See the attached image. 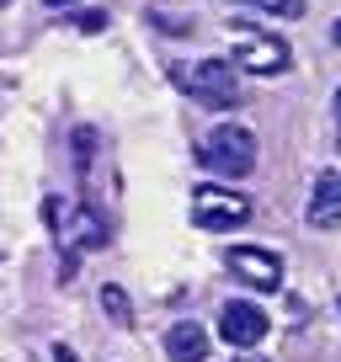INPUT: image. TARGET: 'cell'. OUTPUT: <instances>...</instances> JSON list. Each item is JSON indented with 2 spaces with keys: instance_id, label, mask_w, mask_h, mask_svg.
I'll return each mask as SVG.
<instances>
[{
  "instance_id": "6da1fadb",
  "label": "cell",
  "mask_w": 341,
  "mask_h": 362,
  "mask_svg": "<svg viewBox=\"0 0 341 362\" xmlns=\"http://www.w3.org/2000/svg\"><path fill=\"white\" fill-rule=\"evenodd\" d=\"M43 218H48V235L59 240V277H75L80 256L96 245H107V224L91 214V208H69L64 197H48L43 203Z\"/></svg>"
},
{
  "instance_id": "7a4b0ae2",
  "label": "cell",
  "mask_w": 341,
  "mask_h": 362,
  "mask_svg": "<svg viewBox=\"0 0 341 362\" xmlns=\"http://www.w3.org/2000/svg\"><path fill=\"white\" fill-rule=\"evenodd\" d=\"M197 160H203L214 176L240 181V176L256 170V134L240 128V123H224V128H214L208 139H197Z\"/></svg>"
},
{
  "instance_id": "3957f363",
  "label": "cell",
  "mask_w": 341,
  "mask_h": 362,
  "mask_svg": "<svg viewBox=\"0 0 341 362\" xmlns=\"http://www.w3.org/2000/svg\"><path fill=\"white\" fill-rule=\"evenodd\" d=\"M182 80H187V96H192L197 107H214V112H229V107L245 102L229 59H203V64H192Z\"/></svg>"
},
{
  "instance_id": "277c9868",
  "label": "cell",
  "mask_w": 341,
  "mask_h": 362,
  "mask_svg": "<svg viewBox=\"0 0 341 362\" xmlns=\"http://www.w3.org/2000/svg\"><path fill=\"white\" fill-rule=\"evenodd\" d=\"M250 218V197L245 192H229V187H197L192 192V224L197 229H240Z\"/></svg>"
},
{
  "instance_id": "5b68a950",
  "label": "cell",
  "mask_w": 341,
  "mask_h": 362,
  "mask_svg": "<svg viewBox=\"0 0 341 362\" xmlns=\"http://www.w3.org/2000/svg\"><path fill=\"white\" fill-rule=\"evenodd\" d=\"M229 277H240L245 288H256V293H272V288H283V256L277 250H262V245H235L224 256Z\"/></svg>"
},
{
  "instance_id": "8992f818",
  "label": "cell",
  "mask_w": 341,
  "mask_h": 362,
  "mask_svg": "<svg viewBox=\"0 0 341 362\" xmlns=\"http://www.w3.org/2000/svg\"><path fill=\"white\" fill-rule=\"evenodd\" d=\"M235 64L250 69V75H283L294 59H288L283 37H267V33H250V27H235Z\"/></svg>"
},
{
  "instance_id": "52a82bcc",
  "label": "cell",
  "mask_w": 341,
  "mask_h": 362,
  "mask_svg": "<svg viewBox=\"0 0 341 362\" xmlns=\"http://www.w3.org/2000/svg\"><path fill=\"white\" fill-rule=\"evenodd\" d=\"M219 336H224L229 346H240V351L262 346V341H267V309L245 304V298L224 304V309H219Z\"/></svg>"
},
{
  "instance_id": "ba28073f",
  "label": "cell",
  "mask_w": 341,
  "mask_h": 362,
  "mask_svg": "<svg viewBox=\"0 0 341 362\" xmlns=\"http://www.w3.org/2000/svg\"><path fill=\"white\" fill-rule=\"evenodd\" d=\"M309 224L315 229H336L341 224V170H320L315 192H309Z\"/></svg>"
},
{
  "instance_id": "9c48e42d",
  "label": "cell",
  "mask_w": 341,
  "mask_h": 362,
  "mask_svg": "<svg viewBox=\"0 0 341 362\" xmlns=\"http://www.w3.org/2000/svg\"><path fill=\"white\" fill-rule=\"evenodd\" d=\"M166 357H170V362H203V357H208V330L192 325V320L170 325V330H166Z\"/></svg>"
},
{
  "instance_id": "30bf717a",
  "label": "cell",
  "mask_w": 341,
  "mask_h": 362,
  "mask_svg": "<svg viewBox=\"0 0 341 362\" xmlns=\"http://www.w3.org/2000/svg\"><path fill=\"white\" fill-rule=\"evenodd\" d=\"M102 309H107V320H112V325H128V320H134V309H128V293H123L117 283L102 288Z\"/></svg>"
},
{
  "instance_id": "8fae6325",
  "label": "cell",
  "mask_w": 341,
  "mask_h": 362,
  "mask_svg": "<svg viewBox=\"0 0 341 362\" xmlns=\"http://www.w3.org/2000/svg\"><path fill=\"white\" fill-rule=\"evenodd\" d=\"M240 6H256V11L283 16V22H299V16H304V0H240Z\"/></svg>"
},
{
  "instance_id": "7c38bea8",
  "label": "cell",
  "mask_w": 341,
  "mask_h": 362,
  "mask_svg": "<svg viewBox=\"0 0 341 362\" xmlns=\"http://www.w3.org/2000/svg\"><path fill=\"white\" fill-rule=\"evenodd\" d=\"M91 149H96V134H91V128H75V165L80 170L91 165Z\"/></svg>"
},
{
  "instance_id": "4fadbf2b",
  "label": "cell",
  "mask_w": 341,
  "mask_h": 362,
  "mask_svg": "<svg viewBox=\"0 0 341 362\" xmlns=\"http://www.w3.org/2000/svg\"><path fill=\"white\" fill-rule=\"evenodd\" d=\"M75 27H80V33H102L107 16H102V11H80V16H75Z\"/></svg>"
},
{
  "instance_id": "5bb4252c",
  "label": "cell",
  "mask_w": 341,
  "mask_h": 362,
  "mask_svg": "<svg viewBox=\"0 0 341 362\" xmlns=\"http://www.w3.org/2000/svg\"><path fill=\"white\" fill-rule=\"evenodd\" d=\"M235 362H267V357H262V351H240Z\"/></svg>"
},
{
  "instance_id": "9a60e30c",
  "label": "cell",
  "mask_w": 341,
  "mask_h": 362,
  "mask_svg": "<svg viewBox=\"0 0 341 362\" xmlns=\"http://www.w3.org/2000/svg\"><path fill=\"white\" fill-rule=\"evenodd\" d=\"M330 43L341 48V16H336V22H330Z\"/></svg>"
},
{
  "instance_id": "2e32d148",
  "label": "cell",
  "mask_w": 341,
  "mask_h": 362,
  "mask_svg": "<svg viewBox=\"0 0 341 362\" xmlns=\"http://www.w3.org/2000/svg\"><path fill=\"white\" fill-rule=\"evenodd\" d=\"M336 144H341V90H336Z\"/></svg>"
},
{
  "instance_id": "e0dca14e",
  "label": "cell",
  "mask_w": 341,
  "mask_h": 362,
  "mask_svg": "<svg viewBox=\"0 0 341 362\" xmlns=\"http://www.w3.org/2000/svg\"><path fill=\"white\" fill-rule=\"evenodd\" d=\"M43 6H69V0H43Z\"/></svg>"
},
{
  "instance_id": "ac0fdd59",
  "label": "cell",
  "mask_w": 341,
  "mask_h": 362,
  "mask_svg": "<svg viewBox=\"0 0 341 362\" xmlns=\"http://www.w3.org/2000/svg\"><path fill=\"white\" fill-rule=\"evenodd\" d=\"M336 309H341V293H336Z\"/></svg>"
},
{
  "instance_id": "d6986e66",
  "label": "cell",
  "mask_w": 341,
  "mask_h": 362,
  "mask_svg": "<svg viewBox=\"0 0 341 362\" xmlns=\"http://www.w3.org/2000/svg\"><path fill=\"white\" fill-rule=\"evenodd\" d=\"M0 6H11V0H0Z\"/></svg>"
}]
</instances>
